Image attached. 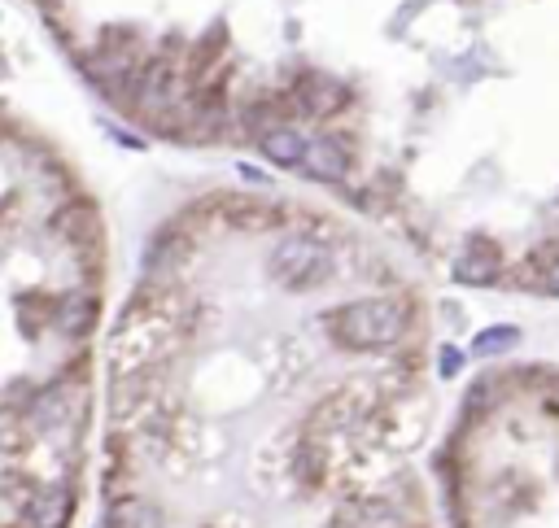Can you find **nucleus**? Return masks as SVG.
<instances>
[{
  "instance_id": "f257e3e1",
  "label": "nucleus",
  "mask_w": 559,
  "mask_h": 528,
  "mask_svg": "<svg viewBox=\"0 0 559 528\" xmlns=\"http://www.w3.org/2000/svg\"><path fill=\"white\" fill-rule=\"evenodd\" d=\"M324 332L341 350H389L402 332H407V315L389 297H363V302H346L324 315Z\"/></svg>"
},
{
  "instance_id": "f03ea898",
  "label": "nucleus",
  "mask_w": 559,
  "mask_h": 528,
  "mask_svg": "<svg viewBox=\"0 0 559 528\" xmlns=\"http://www.w3.org/2000/svg\"><path fill=\"white\" fill-rule=\"evenodd\" d=\"M267 275L289 293H306L332 275V254L315 236H284L267 254Z\"/></svg>"
},
{
  "instance_id": "7ed1b4c3",
  "label": "nucleus",
  "mask_w": 559,
  "mask_h": 528,
  "mask_svg": "<svg viewBox=\"0 0 559 528\" xmlns=\"http://www.w3.org/2000/svg\"><path fill=\"white\" fill-rule=\"evenodd\" d=\"M450 275H455L459 284L468 288H481V284H494L498 275H503V254H498L494 240H481L472 236L468 245L455 254V262H450Z\"/></svg>"
},
{
  "instance_id": "20e7f679",
  "label": "nucleus",
  "mask_w": 559,
  "mask_h": 528,
  "mask_svg": "<svg viewBox=\"0 0 559 528\" xmlns=\"http://www.w3.org/2000/svg\"><path fill=\"white\" fill-rule=\"evenodd\" d=\"M302 171H306V175H315V179H324V184H341V179L350 175V153H346V144L332 140V136L306 140Z\"/></svg>"
},
{
  "instance_id": "39448f33",
  "label": "nucleus",
  "mask_w": 559,
  "mask_h": 528,
  "mask_svg": "<svg viewBox=\"0 0 559 528\" xmlns=\"http://www.w3.org/2000/svg\"><path fill=\"white\" fill-rule=\"evenodd\" d=\"M258 149H263L267 162L284 166V171H302V158H306V136H297L293 127H267L258 136Z\"/></svg>"
},
{
  "instance_id": "423d86ee",
  "label": "nucleus",
  "mask_w": 559,
  "mask_h": 528,
  "mask_svg": "<svg viewBox=\"0 0 559 528\" xmlns=\"http://www.w3.org/2000/svg\"><path fill=\"white\" fill-rule=\"evenodd\" d=\"M70 520V498L66 489H44L27 502V524L31 528H66Z\"/></svg>"
},
{
  "instance_id": "0eeeda50",
  "label": "nucleus",
  "mask_w": 559,
  "mask_h": 528,
  "mask_svg": "<svg viewBox=\"0 0 559 528\" xmlns=\"http://www.w3.org/2000/svg\"><path fill=\"white\" fill-rule=\"evenodd\" d=\"M341 524L346 528H402V515L380 498H363V502H350L341 511Z\"/></svg>"
},
{
  "instance_id": "6e6552de",
  "label": "nucleus",
  "mask_w": 559,
  "mask_h": 528,
  "mask_svg": "<svg viewBox=\"0 0 559 528\" xmlns=\"http://www.w3.org/2000/svg\"><path fill=\"white\" fill-rule=\"evenodd\" d=\"M297 101H302V110L306 114H332V110H341V105H346V92L337 88V83L332 79H319V75H311V79H302V88H297Z\"/></svg>"
},
{
  "instance_id": "1a4fd4ad",
  "label": "nucleus",
  "mask_w": 559,
  "mask_h": 528,
  "mask_svg": "<svg viewBox=\"0 0 559 528\" xmlns=\"http://www.w3.org/2000/svg\"><path fill=\"white\" fill-rule=\"evenodd\" d=\"M92 319H97V302H92L88 293H66L62 306H57V323H62V332H70V336H83L92 328Z\"/></svg>"
},
{
  "instance_id": "9d476101",
  "label": "nucleus",
  "mask_w": 559,
  "mask_h": 528,
  "mask_svg": "<svg viewBox=\"0 0 559 528\" xmlns=\"http://www.w3.org/2000/svg\"><path fill=\"white\" fill-rule=\"evenodd\" d=\"M171 96H175L171 66H149L145 79H140V105L145 110H162V105H171Z\"/></svg>"
},
{
  "instance_id": "9b49d317",
  "label": "nucleus",
  "mask_w": 559,
  "mask_h": 528,
  "mask_svg": "<svg viewBox=\"0 0 559 528\" xmlns=\"http://www.w3.org/2000/svg\"><path fill=\"white\" fill-rule=\"evenodd\" d=\"M110 524L114 528H162V515L145 498H127V502H118V507L110 511Z\"/></svg>"
},
{
  "instance_id": "f8f14e48",
  "label": "nucleus",
  "mask_w": 559,
  "mask_h": 528,
  "mask_svg": "<svg viewBox=\"0 0 559 528\" xmlns=\"http://www.w3.org/2000/svg\"><path fill=\"white\" fill-rule=\"evenodd\" d=\"M516 341H520V332H516V328H494V332H481V336H477V354H503V350H511Z\"/></svg>"
},
{
  "instance_id": "ddd939ff",
  "label": "nucleus",
  "mask_w": 559,
  "mask_h": 528,
  "mask_svg": "<svg viewBox=\"0 0 559 528\" xmlns=\"http://www.w3.org/2000/svg\"><path fill=\"white\" fill-rule=\"evenodd\" d=\"M542 288L559 297V258H551V267H546V275H542Z\"/></svg>"
},
{
  "instance_id": "4468645a",
  "label": "nucleus",
  "mask_w": 559,
  "mask_h": 528,
  "mask_svg": "<svg viewBox=\"0 0 559 528\" xmlns=\"http://www.w3.org/2000/svg\"><path fill=\"white\" fill-rule=\"evenodd\" d=\"M442 358H446V363H442L446 376H450V371H459V367H463V354H459V350H446Z\"/></svg>"
}]
</instances>
